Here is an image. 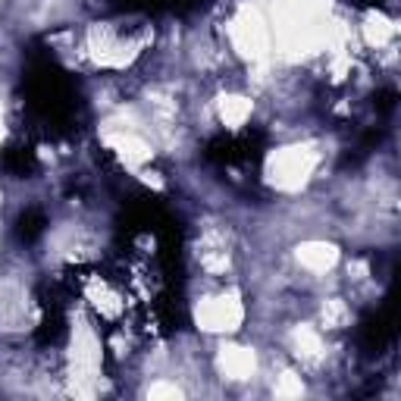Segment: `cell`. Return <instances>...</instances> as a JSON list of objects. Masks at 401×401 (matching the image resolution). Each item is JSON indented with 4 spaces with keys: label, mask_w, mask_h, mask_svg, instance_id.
<instances>
[{
    "label": "cell",
    "mask_w": 401,
    "mask_h": 401,
    "mask_svg": "<svg viewBox=\"0 0 401 401\" xmlns=\"http://www.w3.org/2000/svg\"><path fill=\"white\" fill-rule=\"evenodd\" d=\"M41 232H44V217H41V210H29L22 219H19V235H22L25 242L38 238Z\"/></svg>",
    "instance_id": "1"
}]
</instances>
